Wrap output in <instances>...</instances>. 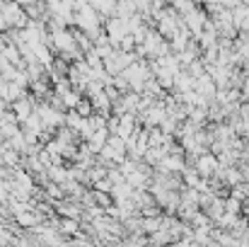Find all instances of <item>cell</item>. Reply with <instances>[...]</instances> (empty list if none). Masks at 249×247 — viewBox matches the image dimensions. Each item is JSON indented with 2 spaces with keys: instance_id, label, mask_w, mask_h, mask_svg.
Instances as JSON below:
<instances>
[{
  "instance_id": "obj_1",
  "label": "cell",
  "mask_w": 249,
  "mask_h": 247,
  "mask_svg": "<svg viewBox=\"0 0 249 247\" xmlns=\"http://www.w3.org/2000/svg\"><path fill=\"white\" fill-rule=\"evenodd\" d=\"M194 163H196L198 174H201V177H208V179H211V177H213V172L220 167L218 158H215V153H208V151H206V153H201V155H198Z\"/></svg>"
},
{
  "instance_id": "obj_2",
  "label": "cell",
  "mask_w": 249,
  "mask_h": 247,
  "mask_svg": "<svg viewBox=\"0 0 249 247\" xmlns=\"http://www.w3.org/2000/svg\"><path fill=\"white\" fill-rule=\"evenodd\" d=\"M158 226H160V223H158V221H145V223H143V228H145V230H148V233H155V230H160V228H158Z\"/></svg>"
}]
</instances>
